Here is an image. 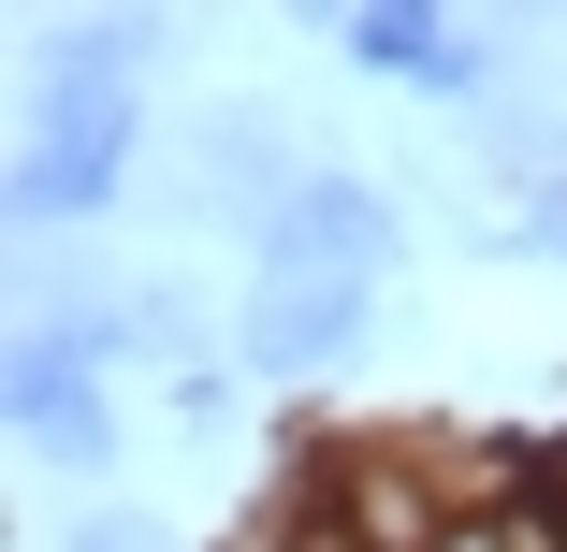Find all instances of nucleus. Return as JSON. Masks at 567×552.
I'll return each instance as SVG.
<instances>
[{
    "instance_id": "4",
    "label": "nucleus",
    "mask_w": 567,
    "mask_h": 552,
    "mask_svg": "<svg viewBox=\"0 0 567 552\" xmlns=\"http://www.w3.org/2000/svg\"><path fill=\"white\" fill-rule=\"evenodd\" d=\"M0 421H16V451L44 466V480H73L87 509L132 480V407H117V378H87V364H59V350H0Z\"/></svg>"
},
{
    "instance_id": "8",
    "label": "nucleus",
    "mask_w": 567,
    "mask_h": 552,
    "mask_svg": "<svg viewBox=\"0 0 567 552\" xmlns=\"http://www.w3.org/2000/svg\"><path fill=\"white\" fill-rule=\"evenodd\" d=\"M59 552H161V509H146V494H102V509L59 523Z\"/></svg>"
},
{
    "instance_id": "5",
    "label": "nucleus",
    "mask_w": 567,
    "mask_h": 552,
    "mask_svg": "<svg viewBox=\"0 0 567 552\" xmlns=\"http://www.w3.org/2000/svg\"><path fill=\"white\" fill-rule=\"evenodd\" d=\"M320 523L350 538V552H451V509L408 451V421H334V451H320Z\"/></svg>"
},
{
    "instance_id": "7",
    "label": "nucleus",
    "mask_w": 567,
    "mask_h": 552,
    "mask_svg": "<svg viewBox=\"0 0 567 552\" xmlns=\"http://www.w3.org/2000/svg\"><path fill=\"white\" fill-rule=\"evenodd\" d=\"M161 421H175V451H234V436H248V378H234V350H218V364H189V378H161Z\"/></svg>"
},
{
    "instance_id": "10",
    "label": "nucleus",
    "mask_w": 567,
    "mask_h": 552,
    "mask_svg": "<svg viewBox=\"0 0 567 552\" xmlns=\"http://www.w3.org/2000/svg\"><path fill=\"white\" fill-rule=\"evenodd\" d=\"M524 218H538V262H553V277H567V175H553V189H538V204H524Z\"/></svg>"
},
{
    "instance_id": "1",
    "label": "nucleus",
    "mask_w": 567,
    "mask_h": 552,
    "mask_svg": "<svg viewBox=\"0 0 567 552\" xmlns=\"http://www.w3.org/2000/svg\"><path fill=\"white\" fill-rule=\"evenodd\" d=\"M218 320H234V378L248 393H334L393 335V291H364V277H248Z\"/></svg>"
},
{
    "instance_id": "6",
    "label": "nucleus",
    "mask_w": 567,
    "mask_h": 552,
    "mask_svg": "<svg viewBox=\"0 0 567 552\" xmlns=\"http://www.w3.org/2000/svg\"><path fill=\"white\" fill-rule=\"evenodd\" d=\"M234 350V320H204V277L189 262H146L132 277V364L146 378H189V364H218Z\"/></svg>"
},
{
    "instance_id": "3",
    "label": "nucleus",
    "mask_w": 567,
    "mask_h": 552,
    "mask_svg": "<svg viewBox=\"0 0 567 552\" xmlns=\"http://www.w3.org/2000/svg\"><path fill=\"white\" fill-rule=\"evenodd\" d=\"M408 262H422V218L364 160H306V189L262 218V248H248V277H364V291H408Z\"/></svg>"
},
{
    "instance_id": "2",
    "label": "nucleus",
    "mask_w": 567,
    "mask_h": 552,
    "mask_svg": "<svg viewBox=\"0 0 567 552\" xmlns=\"http://www.w3.org/2000/svg\"><path fill=\"white\" fill-rule=\"evenodd\" d=\"M161 15H59L30 87H16V146H73V132H161Z\"/></svg>"
},
{
    "instance_id": "9",
    "label": "nucleus",
    "mask_w": 567,
    "mask_h": 552,
    "mask_svg": "<svg viewBox=\"0 0 567 552\" xmlns=\"http://www.w3.org/2000/svg\"><path fill=\"white\" fill-rule=\"evenodd\" d=\"M451 552H567L553 509H481V523H451Z\"/></svg>"
}]
</instances>
